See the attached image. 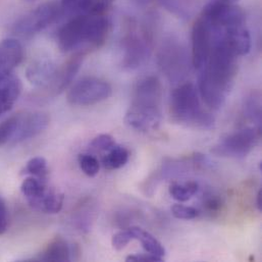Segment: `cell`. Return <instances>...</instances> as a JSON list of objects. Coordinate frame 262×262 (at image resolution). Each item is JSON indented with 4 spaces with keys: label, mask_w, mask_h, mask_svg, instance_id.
<instances>
[{
    "label": "cell",
    "mask_w": 262,
    "mask_h": 262,
    "mask_svg": "<svg viewBox=\"0 0 262 262\" xmlns=\"http://www.w3.org/2000/svg\"><path fill=\"white\" fill-rule=\"evenodd\" d=\"M123 67L134 71L142 67L150 56L152 38L147 30H138L130 26L123 39Z\"/></svg>",
    "instance_id": "30bf717a"
},
{
    "label": "cell",
    "mask_w": 262,
    "mask_h": 262,
    "mask_svg": "<svg viewBox=\"0 0 262 262\" xmlns=\"http://www.w3.org/2000/svg\"><path fill=\"white\" fill-rule=\"evenodd\" d=\"M217 37L238 57L247 55L251 50V36L245 24L217 28Z\"/></svg>",
    "instance_id": "4fadbf2b"
},
{
    "label": "cell",
    "mask_w": 262,
    "mask_h": 262,
    "mask_svg": "<svg viewBox=\"0 0 262 262\" xmlns=\"http://www.w3.org/2000/svg\"><path fill=\"white\" fill-rule=\"evenodd\" d=\"M199 72V96L209 108L220 110L234 86L238 56L216 37L211 53Z\"/></svg>",
    "instance_id": "6da1fadb"
},
{
    "label": "cell",
    "mask_w": 262,
    "mask_h": 262,
    "mask_svg": "<svg viewBox=\"0 0 262 262\" xmlns=\"http://www.w3.org/2000/svg\"><path fill=\"white\" fill-rule=\"evenodd\" d=\"M24 1H26V2H34L36 0H24Z\"/></svg>",
    "instance_id": "e575fe53"
},
{
    "label": "cell",
    "mask_w": 262,
    "mask_h": 262,
    "mask_svg": "<svg viewBox=\"0 0 262 262\" xmlns=\"http://www.w3.org/2000/svg\"><path fill=\"white\" fill-rule=\"evenodd\" d=\"M214 40L215 32L213 27L200 15L192 29L191 60L197 71H200L206 63L214 45Z\"/></svg>",
    "instance_id": "7c38bea8"
},
{
    "label": "cell",
    "mask_w": 262,
    "mask_h": 262,
    "mask_svg": "<svg viewBox=\"0 0 262 262\" xmlns=\"http://www.w3.org/2000/svg\"><path fill=\"white\" fill-rule=\"evenodd\" d=\"M63 200L64 196L62 193L48 187L45 193L33 203H31L30 206L44 213L55 214L61 210L63 206Z\"/></svg>",
    "instance_id": "d6986e66"
},
{
    "label": "cell",
    "mask_w": 262,
    "mask_h": 262,
    "mask_svg": "<svg viewBox=\"0 0 262 262\" xmlns=\"http://www.w3.org/2000/svg\"><path fill=\"white\" fill-rule=\"evenodd\" d=\"M50 119L46 113L24 112L0 124V146L15 145L33 139L47 129Z\"/></svg>",
    "instance_id": "5b68a950"
},
{
    "label": "cell",
    "mask_w": 262,
    "mask_h": 262,
    "mask_svg": "<svg viewBox=\"0 0 262 262\" xmlns=\"http://www.w3.org/2000/svg\"><path fill=\"white\" fill-rule=\"evenodd\" d=\"M21 93V82L13 73L0 77V116L9 112Z\"/></svg>",
    "instance_id": "ac0fdd59"
},
{
    "label": "cell",
    "mask_w": 262,
    "mask_h": 262,
    "mask_svg": "<svg viewBox=\"0 0 262 262\" xmlns=\"http://www.w3.org/2000/svg\"><path fill=\"white\" fill-rule=\"evenodd\" d=\"M169 117L173 123L184 127L210 129L214 125L211 114L201 107L198 89L191 82L180 84L171 92Z\"/></svg>",
    "instance_id": "277c9868"
},
{
    "label": "cell",
    "mask_w": 262,
    "mask_h": 262,
    "mask_svg": "<svg viewBox=\"0 0 262 262\" xmlns=\"http://www.w3.org/2000/svg\"><path fill=\"white\" fill-rule=\"evenodd\" d=\"M8 228V211L5 202L0 197V236L3 235Z\"/></svg>",
    "instance_id": "1f68e13d"
},
{
    "label": "cell",
    "mask_w": 262,
    "mask_h": 262,
    "mask_svg": "<svg viewBox=\"0 0 262 262\" xmlns=\"http://www.w3.org/2000/svg\"><path fill=\"white\" fill-rule=\"evenodd\" d=\"M199 189V185L194 181L184 183H172L169 186V195L179 202H186L190 200Z\"/></svg>",
    "instance_id": "cb8c5ba5"
},
{
    "label": "cell",
    "mask_w": 262,
    "mask_h": 262,
    "mask_svg": "<svg viewBox=\"0 0 262 262\" xmlns=\"http://www.w3.org/2000/svg\"><path fill=\"white\" fill-rule=\"evenodd\" d=\"M133 240H135L134 235L132 233L131 229H128V230L121 231V232L115 234L112 239V244L116 250L121 251V250L125 249L128 246V244Z\"/></svg>",
    "instance_id": "f546056e"
},
{
    "label": "cell",
    "mask_w": 262,
    "mask_h": 262,
    "mask_svg": "<svg viewBox=\"0 0 262 262\" xmlns=\"http://www.w3.org/2000/svg\"><path fill=\"white\" fill-rule=\"evenodd\" d=\"M244 115L256 128L261 129V93L258 90L251 91L244 99Z\"/></svg>",
    "instance_id": "7402d4cb"
},
{
    "label": "cell",
    "mask_w": 262,
    "mask_h": 262,
    "mask_svg": "<svg viewBox=\"0 0 262 262\" xmlns=\"http://www.w3.org/2000/svg\"><path fill=\"white\" fill-rule=\"evenodd\" d=\"M261 129L256 127L244 128L225 137L211 149V153L231 158H242L248 155L257 145Z\"/></svg>",
    "instance_id": "ba28073f"
},
{
    "label": "cell",
    "mask_w": 262,
    "mask_h": 262,
    "mask_svg": "<svg viewBox=\"0 0 262 262\" xmlns=\"http://www.w3.org/2000/svg\"><path fill=\"white\" fill-rule=\"evenodd\" d=\"M25 172L30 174L31 177L47 181L49 169L47 166L46 159L41 156H37L30 159L25 167Z\"/></svg>",
    "instance_id": "d4e9b609"
},
{
    "label": "cell",
    "mask_w": 262,
    "mask_h": 262,
    "mask_svg": "<svg viewBox=\"0 0 262 262\" xmlns=\"http://www.w3.org/2000/svg\"><path fill=\"white\" fill-rule=\"evenodd\" d=\"M117 145L116 140L108 134H101L95 137L90 143V148L96 152H107Z\"/></svg>",
    "instance_id": "83f0119b"
},
{
    "label": "cell",
    "mask_w": 262,
    "mask_h": 262,
    "mask_svg": "<svg viewBox=\"0 0 262 262\" xmlns=\"http://www.w3.org/2000/svg\"><path fill=\"white\" fill-rule=\"evenodd\" d=\"M132 233L134 235V239L138 240L143 249L152 255L158 256L163 258L165 256V249L164 247L161 245V243L154 237L152 236L149 232L139 228V227H132Z\"/></svg>",
    "instance_id": "44dd1931"
},
{
    "label": "cell",
    "mask_w": 262,
    "mask_h": 262,
    "mask_svg": "<svg viewBox=\"0 0 262 262\" xmlns=\"http://www.w3.org/2000/svg\"><path fill=\"white\" fill-rule=\"evenodd\" d=\"M24 59V47L19 41L8 38L0 41V77L11 74Z\"/></svg>",
    "instance_id": "2e32d148"
},
{
    "label": "cell",
    "mask_w": 262,
    "mask_h": 262,
    "mask_svg": "<svg viewBox=\"0 0 262 262\" xmlns=\"http://www.w3.org/2000/svg\"><path fill=\"white\" fill-rule=\"evenodd\" d=\"M78 162L82 171L88 177H95L99 172L100 162L95 156L91 154H80L78 157Z\"/></svg>",
    "instance_id": "4316f807"
},
{
    "label": "cell",
    "mask_w": 262,
    "mask_h": 262,
    "mask_svg": "<svg viewBox=\"0 0 262 262\" xmlns=\"http://www.w3.org/2000/svg\"><path fill=\"white\" fill-rule=\"evenodd\" d=\"M160 2L165 9L179 17L189 18L192 14V7L187 0H160Z\"/></svg>",
    "instance_id": "484cf974"
},
{
    "label": "cell",
    "mask_w": 262,
    "mask_h": 262,
    "mask_svg": "<svg viewBox=\"0 0 262 262\" xmlns=\"http://www.w3.org/2000/svg\"><path fill=\"white\" fill-rule=\"evenodd\" d=\"M130 153L127 148L116 145L114 148H112L102 158V165L104 168L113 170V169H119L127 164L129 161Z\"/></svg>",
    "instance_id": "603a6c76"
},
{
    "label": "cell",
    "mask_w": 262,
    "mask_h": 262,
    "mask_svg": "<svg viewBox=\"0 0 262 262\" xmlns=\"http://www.w3.org/2000/svg\"><path fill=\"white\" fill-rule=\"evenodd\" d=\"M163 258L152 255V254H141V255H130L126 258V261L134 262H160Z\"/></svg>",
    "instance_id": "d6a6232c"
},
{
    "label": "cell",
    "mask_w": 262,
    "mask_h": 262,
    "mask_svg": "<svg viewBox=\"0 0 262 262\" xmlns=\"http://www.w3.org/2000/svg\"><path fill=\"white\" fill-rule=\"evenodd\" d=\"M226 1H229V2H235V1H237V0H226Z\"/></svg>",
    "instance_id": "d590c367"
},
{
    "label": "cell",
    "mask_w": 262,
    "mask_h": 262,
    "mask_svg": "<svg viewBox=\"0 0 262 262\" xmlns=\"http://www.w3.org/2000/svg\"><path fill=\"white\" fill-rule=\"evenodd\" d=\"M84 56L85 55L83 54L76 53L63 66L57 68L56 74L46 90H48L52 95H56L64 91L81 69Z\"/></svg>",
    "instance_id": "5bb4252c"
},
{
    "label": "cell",
    "mask_w": 262,
    "mask_h": 262,
    "mask_svg": "<svg viewBox=\"0 0 262 262\" xmlns=\"http://www.w3.org/2000/svg\"><path fill=\"white\" fill-rule=\"evenodd\" d=\"M56 71L57 68L51 59L41 57L29 66L27 69V78L33 85L46 89L51 84Z\"/></svg>",
    "instance_id": "e0dca14e"
},
{
    "label": "cell",
    "mask_w": 262,
    "mask_h": 262,
    "mask_svg": "<svg viewBox=\"0 0 262 262\" xmlns=\"http://www.w3.org/2000/svg\"><path fill=\"white\" fill-rule=\"evenodd\" d=\"M41 261H70L71 260V248L66 240L62 238H55L52 240L43 253L40 255Z\"/></svg>",
    "instance_id": "ffe728a7"
},
{
    "label": "cell",
    "mask_w": 262,
    "mask_h": 262,
    "mask_svg": "<svg viewBox=\"0 0 262 262\" xmlns=\"http://www.w3.org/2000/svg\"><path fill=\"white\" fill-rule=\"evenodd\" d=\"M159 67L170 82H182L190 72L186 48L172 38L165 40L158 53Z\"/></svg>",
    "instance_id": "52a82bcc"
},
{
    "label": "cell",
    "mask_w": 262,
    "mask_h": 262,
    "mask_svg": "<svg viewBox=\"0 0 262 262\" xmlns=\"http://www.w3.org/2000/svg\"><path fill=\"white\" fill-rule=\"evenodd\" d=\"M172 215L179 220H194L199 215V211L192 206H186L183 204H174L170 208Z\"/></svg>",
    "instance_id": "f1b7e54d"
},
{
    "label": "cell",
    "mask_w": 262,
    "mask_h": 262,
    "mask_svg": "<svg viewBox=\"0 0 262 262\" xmlns=\"http://www.w3.org/2000/svg\"><path fill=\"white\" fill-rule=\"evenodd\" d=\"M116 0H61L62 13L71 16L104 14Z\"/></svg>",
    "instance_id": "9a60e30c"
},
{
    "label": "cell",
    "mask_w": 262,
    "mask_h": 262,
    "mask_svg": "<svg viewBox=\"0 0 262 262\" xmlns=\"http://www.w3.org/2000/svg\"><path fill=\"white\" fill-rule=\"evenodd\" d=\"M203 16L211 26L224 29L237 25H244L246 15L244 10L226 0H212L202 10Z\"/></svg>",
    "instance_id": "8fae6325"
},
{
    "label": "cell",
    "mask_w": 262,
    "mask_h": 262,
    "mask_svg": "<svg viewBox=\"0 0 262 262\" xmlns=\"http://www.w3.org/2000/svg\"><path fill=\"white\" fill-rule=\"evenodd\" d=\"M112 94L113 88L108 82L99 78L88 77L71 87L67 99L72 105L88 106L108 99Z\"/></svg>",
    "instance_id": "9c48e42d"
},
{
    "label": "cell",
    "mask_w": 262,
    "mask_h": 262,
    "mask_svg": "<svg viewBox=\"0 0 262 262\" xmlns=\"http://www.w3.org/2000/svg\"><path fill=\"white\" fill-rule=\"evenodd\" d=\"M256 206L259 211H262V189H260L256 196Z\"/></svg>",
    "instance_id": "836d02e7"
},
{
    "label": "cell",
    "mask_w": 262,
    "mask_h": 262,
    "mask_svg": "<svg viewBox=\"0 0 262 262\" xmlns=\"http://www.w3.org/2000/svg\"><path fill=\"white\" fill-rule=\"evenodd\" d=\"M203 205H204V208L207 212L216 213L222 209L223 202H222L221 198H219L214 195H210L209 197L205 198Z\"/></svg>",
    "instance_id": "4dcf8cb0"
},
{
    "label": "cell",
    "mask_w": 262,
    "mask_h": 262,
    "mask_svg": "<svg viewBox=\"0 0 262 262\" xmlns=\"http://www.w3.org/2000/svg\"><path fill=\"white\" fill-rule=\"evenodd\" d=\"M162 85L155 76L140 79L134 87L131 105L126 114L125 123L133 130L153 131L161 122Z\"/></svg>",
    "instance_id": "3957f363"
},
{
    "label": "cell",
    "mask_w": 262,
    "mask_h": 262,
    "mask_svg": "<svg viewBox=\"0 0 262 262\" xmlns=\"http://www.w3.org/2000/svg\"><path fill=\"white\" fill-rule=\"evenodd\" d=\"M60 4L46 2L29 11L13 25L12 31L23 38H31L55 23L61 15Z\"/></svg>",
    "instance_id": "8992f818"
},
{
    "label": "cell",
    "mask_w": 262,
    "mask_h": 262,
    "mask_svg": "<svg viewBox=\"0 0 262 262\" xmlns=\"http://www.w3.org/2000/svg\"><path fill=\"white\" fill-rule=\"evenodd\" d=\"M111 31V21L104 14L72 16L57 32V43L61 51L86 55L100 48Z\"/></svg>",
    "instance_id": "7a4b0ae2"
}]
</instances>
